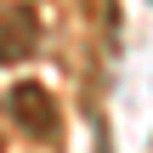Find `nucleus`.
Instances as JSON below:
<instances>
[{"label": "nucleus", "mask_w": 153, "mask_h": 153, "mask_svg": "<svg viewBox=\"0 0 153 153\" xmlns=\"http://www.w3.org/2000/svg\"><path fill=\"white\" fill-rule=\"evenodd\" d=\"M34 51V11L28 6H11L0 17V62H17Z\"/></svg>", "instance_id": "nucleus-2"}, {"label": "nucleus", "mask_w": 153, "mask_h": 153, "mask_svg": "<svg viewBox=\"0 0 153 153\" xmlns=\"http://www.w3.org/2000/svg\"><path fill=\"white\" fill-rule=\"evenodd\" d=\"M6 114H11V119H23V131H34V136H40V131H45V136L57 131V108H51V97H45L40 85H11Z\"/></svg>", "instance_id": "nucleus-1"}]
</instances>
